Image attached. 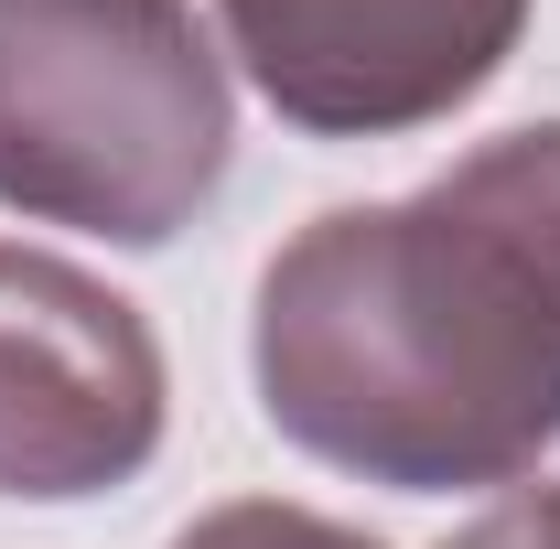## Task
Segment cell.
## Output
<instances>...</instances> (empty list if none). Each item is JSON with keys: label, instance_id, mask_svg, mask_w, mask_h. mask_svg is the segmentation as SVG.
<instances>
[{"label": "cell", "instance_id": "cell-2", "mask_svg": "<svg viewBox=\"0 0 560 549\" xmlns=\"http://www.w3.org/2000/svg\"><path fill=\"white\" fill-rule=\"evenodd\" d=\"M226 55L184 0H0V206L162 248L226 184Z\"/></svg>", "mask_w": 560, "mask_h": 549}, {"label": "cell", "instance_id": "cell-5", "mask_svg": "<svg viewBox=\"0 0 560 549\" xmlns=\"http://www.w3.org/2000/svg\"><path fill=\"white\" fill-rule=\"evenodd\" d=\"M173 549H377L346 517H313V506H280V495H237V506H206Z\"/></svg>", "mask_w": 560, "mask_h": 549}, {"label": "cell", "instance_id": "cell-6", "mask_svg": "<svg viewBox=\"0 0 560 549\" xmlns=\"http://www.w3.org/2000/svg\"><path fill=\"white\" fill-rule=\"evenodd\" d=\"M442 549H560V484H506L486 517H464Z\"/></svg>", "mask_w": 560, "mask_h": 549}, {"label": "cell", "instance_id": "cell-1", "mask_svg": "<svg viewBox=\"0 0 560 549\" xmlns=\"http://www.w3.org/2000/svg\"><path fill=\"white\" fill-rule=\"evenodd\" d=\"M259 410L388 495L517 484L560 442V119L399 206L313 215L259 270Z\"/></svg>", "mask_w": 560, "mask_h": 549}, {"label": "cell", "instance_id": "cell-4", "mask_svg": "<svg viewBox=\"0 0 560 549\" xmlns=\"http://www.w3.org/2000/svg\"><path fill=\"white\" fill-rule=\"evenodd\" d=\"M248 86L313 140H388L475 108L528 0H215Z\"/></svg>", "mask_w": 560, "mask_h": 549}, {"label": "cell", "instance_id": "cell-3", "mask_svg": "<svg viewBox=\"0 0 560 549\" xmlns=\"http://www.w3.org/2000/svg\"><path fill=\"white\" fill-rule=\"evenodd\" d=\"M173 377L130 291L0 237V495H108L162 453Z\"/></svg>", "mask_w": 560, "mask_h": 549}]
</instances>
